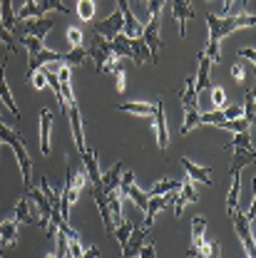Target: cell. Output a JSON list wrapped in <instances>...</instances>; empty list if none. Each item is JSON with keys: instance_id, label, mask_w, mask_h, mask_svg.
<instances>
[{"instance_id": "f5cc1de1", "label": "cell", "mask_w": 256, "mask_h": 258, "mask_svg": "<svg viewBox=\"0 0 256 258\" xmlns=\"http://www.w3.org/2000/svg\"><path fill=\"white\" fill-rule=\"evenodd\" d=\"M117 8H120V13H127V10H129L127 0H117Z\"/></svg>"}, {"instance_id": "6f0895ef", "label": "cell", "mask_w": 256, "mask_h": 258, "mask_svg": "<svg viewBox=\"0 0 256 258\" xmlns=\"http://www.w3.org/2000/svg\"><path fill=\"white\" fill-rule=\"evenodd\" d=\"M0 117H3V109H0Z\"/></svg>"}, {"instance_id": "4fadbf2b", "label": "cell", "mask_w": 256, "mask_h": 258, "mask_svg": "<svg viewBox=\"0 0 256 258\" xmlns=\"http://www.w3.org/2000/svg\"><path fill=\"white\" fill-rule=\"evenodd\" d=\"M196 199H199V194H196V189H194L192 179L184 181V184L179 186V191H177V199H174V216L179 219V216L184 214V206L192 204V201H196Z\"/></svg>"}, {"instance_id": "7a4b0ae2", "label": "cell", "mask_w": 256, "mask_h": 258, "mask_svg": "<svg viewBox=\"0 0 256 258\" xmlns=\"http://www.w3.org/2000/svg\"><path fill=\"white\" fill-rule=\"evenodd\" d=\"M0 142H5V144L13 147L18 166H20V174H23V189L28 191L30 189V176H32V159H30V154H28V149H25V144H23V139H20V134L15 129L8 127L3 119H0Z\"/></svg>"}, {"instance_id": "11a10c76", "label": "cell", "mask_w": 256, "mask_h": 258, "mask_svg": "<svg viewBox=\"0 0 256 258\" xmlns=\"http://www.w3.org/2000/svg\"><path fill=\"white\" fill-rule=\"evenodd\" d=\"M47 258H55V251H50V253H47Z\"/></svg>"}, {"instance_id": "f907efd6", "label": "cell", "mask_w": 256, "mask_h": 258, "mask_svg": "<svg viewBox=\"0 0 256 258\" xmlns=\"http://www.w3.org/2000/svg\"><path fill=\"white\" fill-rule=\"evenodd\" d=\"M239 57H246L249 62H254V60H256V52L251 50V47H244V50H239Z\"/></svg>"}, {"instance_id": "816d5d0a", "label": "cell", "mask_w": 256, "mask_h": 258, "mask_svg": "<svg viewBox=\"0 0 256 258\" xmlns=\"http://www.w3.org/2000/svg\"><path fill=\"white\" fill-rule=\"evenodd\" d=\"M231 75H234L236 82H241V80H244V67H241V64H234V67H231Z\"/></svg>"}, {"instance_id": "484cf974", "label": "cell", "mask_w": 256, "mask_h": 258, "mask_svg": "<svg viewBox=\"0 0 256 258\" xmlns=\"http://www.w3.org/2000/svg\"><path fill=\"white\" fill-rule=\"evenodd\" d=\"M117 109L129 112V114H139V117H149V119H152V114H155V104H149V102H125V104H120Z\"/></svg>"}, {"instance_id": "f1b7e54d", "label": "cell", "mask_w": 256, "mask_h": 258, "mask_svg": "<svg viewBox=\"0 0 256 258\" xmlns=\"http://www.w3.org/2000/svg\"><path fill=\"white\" fill-rule=\"evenodd\" d=\"M179 186H182V181H177V179H160V181L147 191V196H164V194L179 191Z\"/></svg>"}, {"instance_id": "db71d44e", "label": "cell", "mask_w": 256, "mask_h": 258, "mask_svg": "<svg viewBox=\"0 0 256 258\" xmlns=\"http://www.w3.org/2000/svg\"><path fill=\"white\" fill-rule=\"evenodd\" d=\"M231 3H234V0H224V8H222V13H226V15H229V8H231Z\"/></svg>"}, {"instance_id": "5bb4252c", "label": "cell", "mask_w": 256, "mask_h": 258, "mask_svg": "<svg viewBox=\"0 0 256 258\" xmlns=\"http://www.w3.org/2000/svg\"><path fill=\"white\" fill-rule=\"evenodd\" d=\"M174 194V191H172ZM172 194H164V196H147V209H144V228H152L155 224V216L160 214L162 209L169 204V199H172Z\"/></svg>"}, {"instance_id": "ba28073f", "label": "cell", "mask_w": 256, "mask_h": 258, "mask_svg": "<svg viewBox=\"0 0 256 258\" xmlns=\"http://www.w3.org/2000/svg\"><path fill=\"white\" fill-rule=\"evenodd\" d=\"M152 236H149V228H144V226H134L132 228V233H129L127 243H125V248H122V258H134L139 253V248L149 241Z\"/></svg>"}, {"instance_id": "52a82bcc", "label": "cell", "mask_w": 256, "mask_h": 258, "mask_svg": "<svg viewBox=\"0 0 256 258\" xmlns=\"http://www.w3.org/2000/svg\"><path fill=\"white\" fill-rule=\"evenodd\" d=\"M122 25H125V18H122V13H120V10H115L110 18H105V20L95 23V35L105 37V40H112L115 35H120V32H122Z\"/></svg>"}, {"instance_id": "836d02e7", "label": "cell", "mask_w": 256, "mask_h": 258, "mask_svg": "<svg viewBox=\"0 0 256 258\" xmlns=\"http://www.w3.org/2000/svg\"><path fill=\"white\" fill-rule=\"evenodd\" d=\"M77 3V18L90 23L95 18V0H75Z\"/></svg>"}, {"instance_id": "7c38bea8", "label": "cell", "mask_w": 256, "mask_h": 258, "mask_svg": "<svg viewBox=\"0 0 256 258\" xmlns=\"http://www.w3.org/2000/svg\"><path fill=\"white\" fill-rule=\"evenodd\" d=\"M80 157H82V169H85V174H87L90 186L102 189V171H99V166H97V154L90 149V152H82Z\"/></svg>"}, {"instance_id": "44dd1931", "label": "cell", "mask_w": 256, "mask_h": 258, "mask_svg": "<svg viewBox=\"0 0 256 258\" xmlns=\"http://www.w3.org/2000/svg\"><path fill=\"white\" fill-rule=\"evenodd\" d=\"M182 166H184V171H187V176H189L192 181H201V184L212 186V171H209L207 166H199V164L189 161L187 157H182Z\"/></svg>"}, {"instance_id": "9c48e42d", "label": "cell", "mask_w": 256, "mask_h": 258, "mask_svg": "<svg viewBox=\"0 0 256 258\" xmlns=\"http://www.w3.org/2000/svg\"><path fill=\"white\" fill-rule=\"evenodd\" d=\"M160 23H162V15H152L149 23L142 28V40H144V45H147L155 55L164 47V42H162V37H160Z\"/></svg>"}, {"instance_id": "4316f807", "label": "cell", "mask_w": 256, "mask_h": 258, "mask_svg": "<svg viewBox=\"0 0 256 258\" xmlns=\"http://www.w3.org/2000/svg\"><path fill=\"white\" fill-rule=\"evenodd\" d=\"M0 20H3V28L8 32L15 30L18 18H15V10H13V0H0Z\"/></svg>"}, {"instance_id": "d6a6232c", "label": "cell", "mask_w": 256, "mask_h": 258, "mask_svg": "<svg viewBox=\"0 0 256 258\" xmlns=\"http://www.w3.org/2000/svg\"><path fill=\"white\" fill-rule=\"evenodd\" d=\"M132 228H134V224L132 221H127V219H122L120 224L112 228V236L120 241V246L125 248V243H127V238H129V233H132Z\"/></svg>"}, {"instance_id": "e575fe53", "label": "cell", "mask_w": 256, "mask_h": 258, "mask_svg": "<svg viewBox=\"0 0 256 258\" xmlns=\"http://www.w3.org/2000/svg\"><path fill=\"white\" fill-rule=\"evenodd\" d=\"M40 191H42V196L50 201V206H53V209H58V206H60V194L50 186L47 176H42V179H40Z\"/></svg>"}, {"instance_id": "ab89813d", "label": "cell", "mask_w": 256, "mask_h": 258, "mask_svg": "<svg viewBox=\"0 0 256 258\" xmlns=\"http://www.w3.org/2000/svg\"><path fill=\"white\" fill-rule=\"evenodd\" d=\"M40 15H47V10H58V13H70L63 5V0H37Z\"/></svg>"}, {"instance_id": "ee69618b", "label": "cell", "mask_w": 256, "mask_h": 258, "mask_svg": "<svg viewBox=\"0 0 256 258\" xmlns=\"http://www.w3.org/2000/svg\"><path fill=\"white\" fill-rule=\"evenodd\" d=\"M67 40H70V45H72V47H82L85 35H82V30H80L77 25H70V28H67Z\"/></svg>"}, {"instance_id": "bcb514c9", "label": "cell", "mask_w": 256, "mask_h": 258, "mask_svg": "<svg viewBox=\"0 0 256 258\" xmlns=\"http://www.w3.org/2000/svg\"><path fill=\"white\" fill-rule=\"evenodd\" d=\"M112 75H115L117 92H125V70H122V64H115V67H112Z\"/></svg>"}, {"instance_id": "5b68a950", "label": "cell", "mask_w": 256, "mask_h": 258, "mask_svg": "<svg viewBox=\"0 0 256 258\" xmlns=\"http://www.w3.org/2000/svg\"><path fill=\"white\" fill-rule=\"evenodd\" d=\"M65 112H67V119H70V129H72V142H75V149L82 154V152H87V144H85L82 114H80V107H77V102H75V104H70V107H65Z\"/></svg>"}, {"instance_id": "e0dca14e", "label": "cell", "mask_w": 256, "mask_h": 258, "mask_svg": "<svg viewBox=\"0 0 256 258\" xmlns=\"http://www.w3.org/2000/svg\"><path fill=\"white\" fill-rule=\"evenodd\" d=\"M90 186V184H87ZM90 191L95 196V204L97 209H99V216H102V224L107 228V233H112V228H115V221H112V214H110V204H107V196L102 189H97V186H90Z\"/></svg>"}, {"instance_id": "7dc6e473", "label": "cell", "mask_w": 256, "mask_h": 258, "mask_svg": "<svg viewBox=\"0 0 256 258\" xmlns=\"http://www.w3.org/2000/svg\"><path fill=\"white\" fill-rule=\"evenodd\" d=\"M137 258H157V248H155V243H152V238L139 248V253H137Z\"/></svg>"}, {"instance_id": "1f68e13d", "label": "cell", "mask_w": 256, "mask_h": 258, "mask_svg": "<svg viewBox=\"0 0 256 258\" xmlns=\"http://www.w3.org/2000/svg\"><path fill=\"white\" fill-rule=\"evenodd\" d=\"M199 107H184V122H182V134H189L192 129L199 127Z\"/></svg>"}, {"instance_id": "91938a15", "label": "cell", "mask_w": 256, "mask_h": 258, "mask_svg": "<svg viewBox=\"0 0 256 258\" xmlns=\"http://www.w3.org/2000/svg\"><path fill=\"white\" fill-rule=\"evenodd\" d=\"M0 144H3V142H0Z\"/></svg>"}, {"instance_id": "7bdbcfd3", "label": "cell", "mask_w": 256, "mask_h": 258, "mask_svg": "<svg viewBox=\"0 0 256 258\" xmlns=\"http://www.w3.org/2000/svg\"><path fill=\"white\" fill-rule=\"evenodd\" d=\"M28 82H32L35 90H45V87H47V75H45L42 70H35V72L28 75Z\"/></svg>"}, {"instance_id": "8d00e7d4", "label": "cell", "mask_w": 256, "mask_h": 258, "mask_svg": "<svg viewBox=\"0 0 256 258\" xmlns=\"http://www.w3.org/2000/svg\"><path fill=\"white\" fill-rule=\"evenodd\" d=\"M226 119H224V112L222 109H212V112H204L199 114V124H214V127H222Z\"/></svg>"}, {"instance_id": "74e56055", "label": "cell", "mask_w": 256, "mask_h": 258, "mask_svg": "<svg viewBox=\"0 0 256 258\" xmlns=\"http://www.w3.org/2000/svg\"><path fill=\"white\" fill-rule=\"evenodd\" d=\"M241 117L254 124V90H246L244 92V107H241Z\"/></svg>"}, {"instance_id": "9f6ffc18", "label": "cell", "mask_w": 256, "mask_h": 258, "mask_svg": "<svg viewBox=\"0 0 256 258\" xmlns=\"http://www.w3.org/2000/svg\"><path fill=\"white\" fill-rule=\"evenodd\" d=\"M0 258H3V248H0Z\"/></svg>"}, {"instance_id": "680465c9", "label": "cell", "mask_w": 256, "mask_h": 258, "mask_svg": "<svg viewBox=\"0 0 256 258\" xmlns=\"http://www.w3.org/2000/svg\"><path fill=\"white\" fill-rule=\"evenodd\" d=\"M207 3H212V0H207Z\"/></svg>"}, {"instance_id": "cb8c5ba5", "label": "cell", "mask_w": 256, "mask_h": 258, "mask_svg": "<svg viewBox=\"0 0 256 258\" xmlns=\"http://www.w3.org/2000/svg\"><path fill=\"white\" fill-rule=\"evenodd\" d=\"M18 231H20V224L15 219H8L0 224V246L8 248V246H15L18 241Z\"/></svg>"}, {"instance_id": "f546056e", "label": "cell", "mask_w": 256, "mask_h": 258, "mask_svg": "<svg viewBox=\"0 0 256 258\" xmlns=\"http://www.w3.org/2000/svg\"><path fill=\"white\" fill-rule=\"evenodd\" d=\"M187 256H192V258H219L222 256V248H219V243L214 241V243H204L201 248H189L187 251Z\"/></svg>"}, {"instance_id": "d6986e66", "label": "cell", "mask_w": 256, "mask_h": 258, "mask_svg": "<svg viewBox=\"0 0 256 258\" xmlns=\"http://www.w3.org/2000/svg\"><path fill=\"white\" fill-rule=\"evenodd\" d=\"M239 194H241V169H231V189H229V196H226L229 216L239 209Z\"/></svg>"}, {"instance_id": "ffe728a7", "label": "cell", "mask_w": 256, "mask_h": 258, "mask_svg": "<svg viewBox=\"0 0 256 258\" xmlns=\"http://www.w3.org/2000/svg\"><path fill=\"white\" fill-rule=\"evenodd\" d=\"M122 171H125V164L122 161H115L105 174H102V191H117V186H120V176H122Z\"/></svg>"}, {"instance_id": "8fae6325", "label": "cell", "mask_w": 256, "mask_h": 258, "mask_svg": "<svg viewBox=\"0 0 256 258\" xmlns=\"http://www.w3.org/2000/svg\"><path fill=\"white\" fill-rule=\"evenodd\" d=\"M172 18L179 23V37H187V20L194 18V8L189 0H174L172 3Z\"/></svg>"}, {"instance_id": "4dcf8cb0", "label": "cell", "mask_w": 256, "mask_h": 258, "mask_svg": "<svg viewBox=\"0 0 256 258\" xmlns=\"http://www.w3.org/2000/svg\"><path fill=\"white\" fill-rule=\"evenodd\" d=\"M87 60V50H85V45L82 47H72L67 55H63V64L67 67H82Z\"/></svg>"}, {"instance_id": "f6af8a7d", "label": "cell", "mask_w": 256, "mask_h": 258, "mask_svg": "<svg viewBox=\"0 0 256 258\" xmlns=\"http://www.w3.org/2000/svg\"><path fill=\"white\" fill-rule=\"evenodd\" d=\"M212 102H214L217 109H224L226 107V92L222 87H214V90H212Z\"/></svg>"}, {"instance_id": "c3c4849f", "label": "cell", "mask_w": 256, "mask_h": 258, "mask_svg": "<svg viewBox=\"0 0 256 258\" xmlns=\"http://www.w3.org/2000/svg\"><path fill=\"white\" fill-rule=\"evenodd\" d=\"M167 0H147V15L152 18V15H162V5H164Z\"/></svg>"}, {"instance_id": "b9f144b4", "label": "cell", "mask_w": 256, "mask_h": 258, "mask_svg": "<svg viewBox=\"0 0 256 258\" xmlns=\"http://www.w3.org/2000/svg\"><path fill=\"white\" fill-rule=\"evenodd\" d=\"M249 127H251V124H249L244 117H239V119H226L219 129H229V132H234V134H236V132H249Z\"/></svg>"}, {"instance_id": "277c9868", "label": "cell", "mask_w": 256, "mask_h": 258, "mask_svg": "<svg viewBox=\"0 0 256 258\" xmlns=\"http://www.w3.org/2000/svg\"><path fill=\"white\" fill-rule=\"evenodd\" d=\"M231 221H234V231H236V236L241 238V243H244V248H246V258H254L256 246H254V236H251V228H249V219H246V214L236 209V211L231 214Z\"/></svg>"}, {"instance_id": "30bf717a", "label": "cell", "mask_w": 256, "mask_h": 258, "mask_svg": "<svg viewBox=\"0 0 256 258\" xmlns=\"http://www.w3.org/2000/svg\"><path fill=\"white\" fill-rule=\"evenodd\" d=\"M55 25V18L53 15H40V18H30V20H25V25L20 28L23 35H32V37H37V40H42L50 28Z\"/></svg>"}, {"instance_id": "9a60e30c", "label": "cell", "mask_w": 256, "mask_h": 258, "mask_svg": "<svg viewBox=\"0 0 256 258\" xmlns=\"http://www.w3.org/2000/svg\"><path fill=\"white\" fill-rule=\"evenodd\" d=\"M209 70H212V60L204 52H199V67L194 72V90H196V95L209 90Z\"/></svg>"}, {"instance_id": "6da1fadb", "label": "cell", "mask_w": 256, "mask_h": 258, "mask_svg": "<svg viewBox=\"0 0 256 258\" xmlns=\"http://www.w3.org/2000/svg\"><path fill=\"white\" fill-rule=\"evenodd\" d=\"M256 18L254 13H241V15H226L219 18L214 13L207 15V28H209V40H217L222 42V37H226L229 32L239 30V28H254Z\"/></svg>"}, {"instance_id": "d4e9b609", "label": "cell", "mask_w": 256, "mask_h": 258, "mask_svg": "<svg viewBox=\"0 0 256 258\" xmlns=\"http://www.w3.org/2000/svg\"><path fill=\"white\" fill-rule=\"evenodd\" d=\"M226 152H251L254 144H251V132H236V137L224 147Z\"/></svg>"}, {"instance_id": "603a6c76", "label": "cell", "mask_w": 256, "mask_h": 258, "mask_svg": "<svg viewBox=\"0 0 256 258\" xmlns=\"http://www.w3.org/2000/svg\"><path fill=\"white\" fill-rule=\"evenodd\" d=\"M28 199H30L32 206H35V211L40 214V219L50 224V211H53V206H50V201L42 196V191H40V189H32V186H30V189H28Z\"/></svg>"}, {"instance_id": "2e32d148", "label": "cell", "mask_w": 256, "mask_h": 258, "mask_svg": "<svg viewBox=\"0 0 256 258\" xmlns=\"http://www.w3.org/2000/svg\"><path fill=\"white\" fill-rule=\"evenodd\" d=\"M5 70H8V57L0 62V99H3V104L13 112V117L20 119V109H18L15 99H13V95H10V87H8V80H5Z\"/></svg>"}, {"instance_id": "83f0119b", "label": "cell", "mask_w": 256, "mask_h": 258, "mask_svg": "<svg viewBox=\"0 0 256 258\" xmlns=\"http://www.w3.org/2000/svg\"><path fill=\"white\" fill-rule=\"evenodd\" d=\"M204 231H207V219L204 216H196L192 221V248H201L209 238L204 236Z\"/></svg>"}, {"instance_id": "7402d4cb", "label": "cell", "mask_w": 256, "mask_h": 258, "mask_svg": "<svg viewBox=\"0 0 256 258\" xmlns=\"http://www.w3.org/2000/svg\"><path fill=\"white\" fill-rule=\"evenodd\" d=\"M50 127H53V112L42 109L40 112V152L45 157L50 154Z\"/></svg>"}, {"instance_id": "3957f363", "label": "cell", "mask_w": 256, "mask_h": 258, "mask_svg": "<svg viewBox=\"0 0 256 258\" xmlns=\"http://www.w3.org/2000/svg\"><path fill=\"white\" fill-rule=\"evenodd\" d=\"M85 50L95 60L97 72H107V67H115L117 64V57L112 55V47H110V40H105L99 35H95V42L90 47H85Z\"/></svg>"}, {"instance_id": "d590c367", "label": "cell", "mask_w": 256, "mask_h": 258, "mask_svg": "<svg viewBox=\"0 0 256 258\" xmlns=\"http://www.w3.org/2000/svg\"><path fill=\"white\" fill-rule=\"evenodd\" d=\"M15 18L20 20H30V18H40V8H37V0H25L23 8L15 13Z\"/></svg>"}, {"instance_id": "60d3db41", "label": "cell", "mask_w": 256, "mask_h": 258, "mask_svg": "<svg viewBox=\"0 0 256 258\" xmlns=\"http://www.w3.org/2000/svg\"><path fill=\"white\" fill-rule=\"evenodd\" d=\"M20 42H23V47H25V50H28V55H37V52H40V50H45V47H42V40H37V37H32V35H23V37H20Z\"/></svg>"}, {"instance_id": "681fc988", "label": "cell", "mask_w": 256, "mask_h": 258, "mask_svg": "<svg viewBox=\"0 0 256 258\" xmlns=\"http://www.w3.org/2000/svg\"><path fill=\"white\" fill-rule=\"evenodd\" d=\"M222 112H224V119H239V117H241V107H236V104L224 107Z\"/></svg>"}, {"instance_id": "ac0fdd59", "label": "cell", "mask_w": 256, "mask_h": 258, "mask_svg": "<svg viewBox=\"0 0 256 258\" xmlns=\"http://www.w3.org/2000/svg\"><path fill=\"white\" fill-rule=\"evenodd\" d=\"M60 60H63V52H58V50H40L37 55H32L28 60V75L35 72V70H42L45 64L50 62H60Z\"/></svg>"}, {"instance_id": "f35d334b", "label": "cell", "mask_w": 256, "mask_h": 258, "mask_svg": "<svg viewBox=\"0 0 256 258\" xmlns=\"http://www.w3.org/2000/svg\"><path fill=\"white\" fill-rule=\"evenodd\" d=\"M204 55L212 60V64L222 62V47H219V42H217V40H207V45H204Z\"/></svg>"}, {"instance_id": "8992f818", "label": "cell", "mask_w": 256, "mask_h": 258, "mask_svg": "<svg viewBox=\"0 0 256 258\" xmlns=\"http://www.w3.org/2000/svg\"><path fill=\"white\" fill-rule=\"evenodd\" d=\"M155 134H157V147H160L162 154H167V147H169V129H167V114H164V102H155Z\"/></svg>"}]
</instances>
